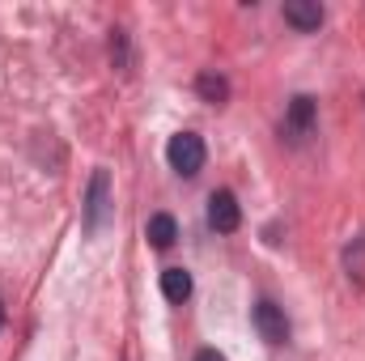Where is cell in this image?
<instances>
[{"label":"cell","instance_id":"cell-6","mask_svg":"<svg viewBox=\"0 0 365 361\" xmlns=\"http://www.w3.org/2000/svg\"><path fill=\"white\" fill-rule=\"evenodd\" d=\"M284 21H289L293 30L310 34V30L323 26V4H319V0H284Z\"/></svg>","mask_w":365,"mask_h":361},{"label":"cell","instance_id":"cell-7","mask_svg":"<svg viewBox=\"0 0 365 361\" xmlns=\"http://www.w3.org/2000/svg\"><path fill=\"white\" fill-rule=\"evenodd\" d=\"M145 234H149V243H153L158 251H166V247H175V238H179V221H175L170 213H153L149 225H145Z\"/></svg>","mask_w":365,"mask_h":361},{"label":"cell","instance_id":"cell-9","mask_svg":"<svg viewBox=\"0 0 365 361\" xmlns=\"http://www.w3.org/2000/svg\"><path fill=\"white\" fill-rule=\"evenodd\" d=\"M162 293H166V302L182 306V302L191 298V272H182V268H166V272H162Z\"/></svg>","mask_w":365,"mask_h":361},{"label":"cell","instance_id":"cell-4","mask_svg":"<svg viewBox=\"0 0 365 361\" xmlns=\"http://www.w3.org/2000/svg\"><path fill=\"white\" fill-rule=\"evenodd\" d=\"M314 115H319V102H314L310 93H297V98L289 102V111H284V132H289V141H306V136L314 132Z\"/></svg>","mask_w":365,"mask_h":361},{"label":"cell","instance_id":"cell-10","mask_svg":"<svg viewBox=\"0 0 365 361\" xmlns=\"http://www.w3.org/2000/svg\"><path fill=\"white\" fill-rule=\"evenodd\" d=\"M195 361H225V357H221L217 349H200V353H195Z\"/></svg>","mask_w":365,"mask_h":361},{"label":"cell","instance_id":"cell-11","mask_svg":"<svg viewBox=\"0 0 365 361\" xmlns=\"http://www.w3.org/2000/svg\"><path fill=\"white\" fill-rule=\"evenodd\" d=\"M0 327H4V302H0Z\"/></svg>","mask_w":365,"mask_h":361},{"label":"cell","instance_id":"cell-2","mask_svg":"<svg viewBox=\"0 0 365 361\" xmlns=\"http://www.w3.org/2000/svg\"><path fill=\"white\" fill-rule=\"evenodd\" d=\"M208 225L217 234H234L242 225V204H238L234 191H212L208 195Z\"/></svg>","mask_w":365,"mask_h":361},{"label":"cell","instance_id":"cell-8","mask_svg":"<svg viewBox=\"0 0 365 361\" xmlns=\"http://www.w3.org/2000/svg\"><path fill=\"white\" fill-rule=\"evenodd\" d=\"M195 93L204 98V102H212V106H221V102H230V81L221 77V73H200L195 77Z\"/></svg>","mask_w":365,"mask_h":361},{"label":"cell","instance_id":"cell-3","mask_svg":"<svg viewBox=\"0 0 365 361\" xmlns=\"http://www.w3.org/2000/svg\"><path fill=\"white\" fill-rule=\"evenodd\" d=\"M255 332L268 345H289V319H284V310L276 306L272 298H259L255 302Z\"/></svg>","mask_w":365,"mask_h":361},{"label":"cell","instance_id":"cell-1","mask_svg":"<svg viewBox=\"0 0 365 361\" xmlns=\"http://www.w3.org/2000/svg\"><path fill=\"white\" fill-rule=\"evenodd\" d=\"M166 162H170L175 175L195 179V175L204 171V141H200L195 132H179V136H170V145H166Z\"/></svg>","mask_w":365,"mask_h":361},{"label":"cell","instance_id":"cell-5","mask_svg":"<svg viewBox=\"0 0 365 361\" xmlns=\"http://www.w3.org/2000/svg\"><path fill=\"white\" fill-rule=\"evenodd\" d=\"M106 187H110V179H106V171H93L90 179V195H86V230H102V221H106V213H110V204H106Z\"/></svg>","mask_w":365,"mask_h":361}]
</instances>
